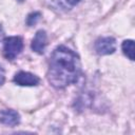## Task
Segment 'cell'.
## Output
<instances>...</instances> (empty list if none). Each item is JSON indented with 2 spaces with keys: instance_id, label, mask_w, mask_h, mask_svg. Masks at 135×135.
I'll return each instance as SVG.
<instances>
[{
  "instance_id": "6da1fadb",
  "label": "cell",
  "mask_w": 135,
  "mask_h": 135,
  "mask_svg": "<svg viewBox=\"0 0 135 135\" xmlns=\"http://www.w3.org/2000/svg\"><path fill=\"white\" fill-rule=\"evenodd\" d=\"M81 74V64L78 55L64 45L57 46L51 55L46 78L55 89H64L76 83Z\"/></svg>"
},
{
  "instance_id": "7a4b0ae2",
  "label": "cell",
  "mask_w": 135,
  "mask_h": 135,
  "mask_svg": "<svg viewBox=\"0 0 135 135\" xmlns=\"http://www.w3.org/2000/svg\"><path fill=\"white\" fill-rule=\"evenodd\" d=\"M23 50V40L20 36H12L6 37L3 41V49L2 53L5 59L14 60L16 59L19 54Z\"/></svg>"
},
{
  "instance_id": "3957f363",
  "label": "cell",
  "mask_w": 135,
  "mask_h": 135,
  "mask_svg": "<svg viewBox=\"0 0 135 135\" xmlns=\"http://www.w3.org/2000/svg\"><path fill=\"white\" fill-rule=\"evenodd\" d=\"M95 51L98 55H110L116 51V40L113 37H100L95 41Z\"/></svg>"
},
{
  "instance_id": "277c9868",
  "label": "cell",
  "mask_w": 135,
  "mask_h": 135,
  "mask_svg": "<svg viewBox=\"0 0 135 135\" xmlns=\"http://www.w3.org/2000/svg\"><path fill=\"white\" fill-rule=\"evenodd\" d=\"M13 81L16 84L21 85V86H35V85H38L40 79L38 76H36L33 73L19 71L18 73L15 74Z\"/></svg>"
},
{
  "instance_id": "5b68a950",
  "label": "cell",
  "mask_w": 135,
  "mask_h": 135,
  "mask_svg": "<svg viewBox=\"0 0 135 135\" xmlns=\"http://www.w3.org/2000/svg\"><path fill=\"white\" fill-rule=\"evenodd\" d=\"M47 45V35L44 30H39L35 34V37L32 40L31 49L37 54H43Z\"/></svg>"
},
{
  "instance_id": "8992f818",
  "label": "cell",
  "mask_w": 135,
  "mask_h": 135,
  "mask_svg": "<svg viewBox=\"0 0 135 135\" xmlns=\"http://www.w3.org/2000/svg\"><path fill=\"white\" fill-rule=\"evenodd\" d=\"M0 122L8 127H15L20 122V115L17 111L5 109L0 111Z\"/></svg>"
},
{
  "instance_id": "52a82bcc",
  "label": "cell",
  "mask_w": 135,
  "mask_h": 135,
  "mask_svg": "<svg viewBox=\"0 0 135 135\" xmlns=\"http://www.w3.org/2000/svg\"><path fill=\"white\" fill-rule=\"evenodd\" d=\"M121 50L130 60H134V41L132 39L124 40L121 44Z\"/></svg>"
},
{
  "instance_id": "ba28073f",
  "label": "cell",
  "mask_w": 135,
  "mask_h": 135,
  "mask_svg": "<svg viewBox=\"0 0 135 135\" xmlns=\"http://www.w3.org/2000/svg\"><path fill=\"white\" fill-rule=\"evenodd\" d=\"M58 6L63 11H70L75 5H77L80 0H56Z\"/></svg>"
},
{
  "instance_id": "9c48e42d",
  "label": "cell",
  "mask_w": 135,
  "mask_h": 135,
  "mask_svg": "<svg viewBox=\"0 0 135 135\" xmlns=\"http://www.w3.org/2000/svg\"><path fill=\"white\" fill-rule=\"evenodd\" d=\"M40 18H41V13L40 12H33V13L27 15L25 22H26V24L28 26H33V25H35L39 21Z\"/></svg>"
},
{
  "instance_id": "30bf717a",
  "label": "cell",
  "mask_w": 135,
  "mask_h": 135,
  "mask_svg": "<svg viewBox=\"0 0 135 135\" xmlns=\"http://www.w3.org/2000/svg\"><path fill=\"white\" fill-rule=\"evenodd\" d=\"M4 81H5V72H4V70L0 66V86L4 83Z\"/></svg>"
},
{
  "instance_id": "8fae6325",
  "label": "cell",
  "mask_w": 135,
  "mask_h": 135,
  "mask_svg": "<svg viewBox=\"0 0 135 135\" xmlns=\"http://www.w3.org/2000/svg\"><path fill=\"white\" fill-rule=\"evenodd\" d=\"M3 37H4V31H3V27L0 25V41L3 39Z\"/></svg>"
},
{
  "instance_id": "7c38bea8",
  "label": "cell",
  "mask_w": 135,
  "mask_h": 135,
  "mask_svg": "<svg viewBox=\"0 0 135 135\" xmlns=\"http://www.w3.org/2000/svg\"><path fill=\"white\" fill-rule=\"evenodd\" d=\"M18 1H19V2H23L24 0H18Z\"/></svg>"
}]
</instances>
